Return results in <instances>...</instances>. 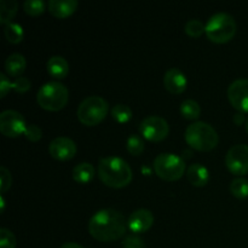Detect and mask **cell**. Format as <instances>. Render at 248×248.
Wrapping results in <instances>:
<instances>
[{"mask_svg":"<svg viewBox=\"0 0 248 248\" xmlns=\"http://www.w3.org/2000/svg\"><path fill=\"white\" fill-rule=\"evenodd\" d=\"M125 217L119 211L104 208L91 217L89 222V232L93 239L102 242H110L120 239L126 232Z\"/></svg>","mask_w":248,"mask_h":248,"instance_id":"6da1fadb","label":"cell"},{"mask_svg":"<svg viewBox=\"0 0 248 248\" xmlns=\"http://www.w3.org/2000/svg\"><path fill=\"white\" fill-rule=\"evenodd\" d=\"M98 177L110 188H124L132 181V170L121 157H102L98 162Z\"/></svg>","mask_w":248,"mask_h":248,"instance_id":"7a4b0ae2","label":"cell"},{"mask_svg":"<svg viewBox=\"0 0 248 248\" xmlns=\"http://www.w3.org/2000/svg\"><path fill=\"white\" fill-rule=\"evenodd\" d=\"M186 140L191 148L200 152H210L215 149L219 142L217 131L205 121H196L186 130Z\"/></svg>","mask_w":248,"mask_h":248,"instance_id":"3957f363","label":"cell"},{"mask_svg":"<svg viewBox=\"0 0 248 248\" xmlns=\"http://www.w3.org/2000/svg\"><path fill=\"white\" fill-rule=\"evenodd\" d=\"M236 28V22L232 15L227 12H218L210 17L206 23L205 33L213 43L223 44L234 38Z\"/></svg>","mask_w":248,"mask_h":248,"instance_id":"277c9868","label":"cell"},{"mask_svg":"<svg viewBox=\"0 0 248 248\" xmlns=\"http://www.w3.org/2000/svg\"><path fill=\"white\" fill-rule=\"evenodd\" d=\"M69 99V91L60 81H48L39 89L36 101L45 110L57 111L64 108Z\"/></svg>","mask_w":248,"mask_h":248,"instance_id":"5b68a950","label":"cell"},{"mask_svg":"<svg viewBox=\"0 0 248 248\" xmlns=\"http://www.w3.org/2000/svg\"><path fill=\"white\" fill-rule=\"evenodd\" d=\"M108 113V102L99 96L86 97L78 107V119L86 126L101 123Z\"/></svg>","mask_w":248,"mask_h":248,"instance_id":"8992f818","label":"cell"},{"mask_svg":"<svg viewBox=\"0 0 248 248\" xmlns=\"http://www.w3.org/2000/svg\"><path fill=\"white\" fill-rule=\"evenodd\" d=\"M154 169L160 178L167 182H173L184 174L186 162L178 155L172 153H161L155 157Z\"/></svg>","mask_w":248,"mask_h":248,"instance_id":"52a82bcc","label":"cell"},{"mask_svg":"<svg viewBox=\"0 0 248 248\" xmlns=\"http://www.w3.org/2000/svg\"><path fill=\"white\" fill-rule=\"evenodd\" d=\"M140 133L152 142H160L169 136L170 127L164 118L157 115H150L143 119L140 125Z\"/></svg>","mask_w":248,"mask_h":248,"instance_id":"ba28073f","label":"cell"},{"mask_svg":"<svg viewBox=\"0 0 248 248\" xmlns=\"http://www.w3.org/2000/svg\"><path fill=\"white\" fill-rule=\"evenodd\" d=\"M26 119L19 111L7 109L0 114V132L6 137H18L27 128Z\"/></svg>","mask_w":248,"mask_h":248,"instance_id":"9c48e42d","label":"cell"},{"mask_svg":"<svg viewBox=\"0 0 248 248\" xmlns=\"http://www.w3.org/2000/svg\"><path fill=\"white\" fill-rule=\"evenodd\" d=\"M225 165L234 174L248 173V145H232L225 155Z\"/></svg>","mask_w":248,"mask_h":248,"instance_id":"30bf717a","label":"cell"},{"mask_svg":"<svg viewBox=\"0 0 248 248\" xmlns=\"http://www.w3.org/2000/svg\"><path fill=\"white\" fill-rule=\"evenodd\" d=\"M228 98L241 113L248 111V79H236L228 87Z\"/></svg>","mask_w":248,"mask_h":248,"instance_id":"8fae6325","label":"cell"},{"mask_svg":"<svg viewBox=\"0 0 248 248\" xmlns=\"http://www.w3.org/2000/svg\"><path fill=\"white\" fill-rule=\"evenodd\" d=\"M48 153L53 159L65 161L74 157L77 154V144L68 137H56L48 145Z\"/></svg>","mask_w":248,"mask_h":248,"instance_id":"7c38bea8","label":"cell"},{"mask_svg":"<svg viewBox=\"0 0 248 248\" xmlns=\"http://www.w3.org/2000/svg\"><path fill=\"white\" fill-rule=\"evenodd\" d=\"M154 223V215L147 208H140L131 213L127 219V227L136 234L145 232Z\"/></svg>","mask_w":248,"mask_h":248,"instance_id":"4fadbf2b","label":"cell"},{"mask_svg":"<svg viewBox=\"0 0 248 248\" xmlns=\"http://www.w3.org/2000/svg\"><path fill=\"white\" fill-rule=\"evenodd\" d=\"M164 85L165 89L171 93L179 94L186 91L188 80L186 74L178 68H171L167 70L164 75Z\"/></svg>","mask_w":248,"mask_h":248,"instance_id":"5bb4252c","label":"cell"},{"mask_svg":"<svg viewBox=\"0 0 248 248\" xmlns=\"http://www.w3.org/2000/svg\"><path fill=\"white\" fill-rule=\"evenodd\" d=\"M79 2L77 0H50L48 11L58 18H65L77 10Z\"/></svg>","mask_w":248,"mask_h":248,"instance_id":"9a60e30c","label":"cell"},{"mask_svg":"<svg viewBox=\"0 0 248 248\" xmlns=\"http://www.w3.org/2000/svg\"><path fill=\"white\" fill-rule=\"evenodd\" d=\"M46 68H47L48 74L55 79H63L67 77L68 72H69V64L62 56H52L48 58Z\"/></svg>","mask_w":248,"mask_h":248,"instance_id":"2e32d148","label":"cell"},{"mask_svg":"<svg viewBox=\"0 0 248 248\" xmlns=\"http://www.w3.org/2000/svg\"><path fill=\"white\" fill-rule=\"evenodd\" d=\"M186 177L193 186H203L207 184L208 179H210V173L203 165L193 164L189 166L188 171H186Z\"/></svg>","mask_w":248,"mask_h":248,"instance_id":"e0dca14e","label":"cell"},{"mask_svg":"<svg viewBox=\"0 0 248 248\" xmlns=\"http://www.w3.org/2000/svg\"><path fill=\"white\" fill-rule=\"evenodd\" d=\"M27 61L21 53H11L5 61V69L6 73L11 77H21L22 73L26 70Z\"/></svg>","mask_w":248,"mask_h":248,"instance_id":"ac0fdd59","label":"cell"},{"mask_svg":"<svg viewBox=\"0 0 248 248\" xmlns=\"http://www.w3.org/2000/svg\"><path fill=\"white\" fill-rule=\"evenodd\" d=\"M94 173H96V171H94L93 165L90 164V162H80L73 170V178L78 183L85 184L93 179Z\"/></svg>","mask_w":248,"mask_h":248,"instance_id":"d6986e66","label":"cell"},{"mask_svg":"<svg viewBox=\"0 0 248 248\" xmlns=\"http://www.w3.org/2000/svg\"><path fill=\"white\" fill-rule=\"evenodd\" d=\"M18 4L16 0H0V23L9 24L17 14Z\"/></svg>","mask_w":248,"mask_h":248,"instance_id":"ffe728a7","label":"cell"},{"mask_svg":"<svg viewBox=\"0 0 248 248\" xmlns=\"http://www.w3.org/2000/svg\"><path fill=\"white\" fill-rule=\"evenodd\" d=\"M181 114L188 120H195L200 116L201 108L194 99H186L181 104Z\"/></svg>","mask_w":248,"mask_h":248,"instance_id":"44dd1931","label":"cell"},{"mask_svg":"<svg viewBox=\"0 0 248 248\" xmlns=\"http://www.w3.org/2000/svg\"><path fill=\"white\" fill-rule=\"evenodd\" d=\"M230 193L239 199H245L248 196V181L244 177H237L230 183Z\"/></svg>","mask_w":248,"mask_h":248,"instance_id":"7402d4cb","label":"cell"},{"mask_svg":"<svg viewBox=\"0 0 248 248\" xmlns=\"http://www.w3.org/2000/svg\"><path fill=\"white\" fill-rule=\"evenodd\" d=\"M4 34H5V38L7 39V41L11 44L21 43L24 35L22 27L19 26L18 23H12V22L5 26Z\"/></svg>","mask_w":248,"mask_h":248,"instance_id":"603a6c76","label":"cell"},{"mask_svg":"<svg viewBox=\"0 0 248 248\" xmlns=\"http://www.w3.org/2000/svg\"><path fill=\"white\" fill-rule=\"evenodd\" d=\"M111 116L114 118V120H116L118 123H127L132 118V110L126 104H116L111 109Z\"/></svg>","mask_w":248,"mask_h":248,"instance_id":"cb8c5ba5","label":"cell"},{"mask_svg":"<svg viewBox=\"0 0 248 248\" xmlns=\"http://www.w3.org/2000/svg\"><path fill=\"white\" fill-rule=\"evenodd\" d=\"M126 148L130 154L138 156L144 152V140L137 135H130L126 142Z\"/></svg>","mask_w":248,"mask_h":248,"instance_id":"d4e9b609","label":"cell"},{"mask_svg":"<svg viewBox=\"0 0 248 248\" xmlns=\"http://www.w3.org/2000/svg\"><path fill=\"white\" fill-rule=\"evenodd\" d=\"M206 29V24H203L200 19H189L184 26V31L188 35L193 36V38H199L202 35V33Z\"/></svg>","mask_w":248,"mask_h":248,"instance_id":"484cf974","label":"cell"},{"mask_svg":"<svg viewBox=\"0 0 248 248\" xmlns=\"http://www.w3.org/2000/svg\"><path fill=\"white\" fill-rule=\"evenodd\" d=\"M45 2L43 0H26L23 4L24 11L31 16H39L45 11Z\"/></svg>","mask_w":248,"mask_h":248,"instance_id":"4316f807","label":"cell"},{"mask_svg":"<svg viewBox=\"0 0 248 248\" xmlns=\"http://www.w3.org/2000/svg\"><path fill=\"white\" fill-rule=\"evenodd\" d=\"M17 240L14 232L6 228L0 229V248H16Z\"/></svg>","mask_w":248,"mask_h":248,"instance_id":"83f0119b","label":"cell"},{"mask_svg":"<svg viewBox=\"0 0 248 248\" xmlns=\"http://www.w3.org/2000/svg\"><path fill=\"white\" fill-rule=\"evenodd\" d=\"M12 89L18 93H24L31 89V81L28 78L18 77L15 79V81H12Z\"/></svg>","mask_w":248,"mask_h":248,"instance_id":"f1b7e54d","label":"cell"},{"mask_svg":"<svg viewBox=\"0 0 248 248\" xmlns=\"http://www.w3.org/2000/svg\"><path fill=\"white\" fill-rule=\"evenodd\" d=\"M123 248H145V244L137 235H128L124 239Z\"/></svg>","mask_w":248,"mask_h":248,"instance_id":"f546056e","label":"cell"},{"mask_svg":"<svg viewBox=\"0 0 248 248\" xmlns=\"http://www.w3.org/2000/svg\"><path fill=\"white\" fill-rule=\"evenodd\" d=\"M24 136H26L27 140H29L31 142H38L39 140H41V136H43V131L39 126L36 125H28L27 126L26 131H24Z\"/></svg>","mask_w":248,"mask_h":248,"instance_id":"4dcf8cb0","label":"cell"},{"mask_svg":"<svg viewBox=\"0 0 248 248\" xmlns=\"http://www.w3.org/2000/svg\"><path fill=\"white\" fill-rule=\"evenodd\" d=\"M0 181H1V184H0V189H1V193H5L7 189H10L11 186V173H10L9 170L5 166L0 167Z\"/></svg>","mask_w":248,"mask_h":248,"instance_id":"1f68e13d","label":"cell"},{"mask_svg":"<svg viewBox=\"0 0 248 248\" xmlns=\"http://www.w3.org/2000/svg\"><path fill=\"white\" fill-rule=\"evenodd\" d=\"M12 89V82L7 79L6 75L4 73L0 74V97L4 98L6 96L7 92Z\"/></svg>","mask_w":248,"mask_h":248,"instance_id":"d6a6232c","label":"cell"},{"mask_svg":"<svg viewBox=\"0 0 248 248\" xmlns=\"http://www.w3.org/2000/svg\"><path fill=\"white\" fill-rule=\"evenodd\" d=\"M234 123L236 125H242L245 123V116L242 113H237L234 115Z\"/></svg>","mask_w":248,"mask_h":248,"instance_id":"836d02e7","label":"cell"},{"mask_svg":"<svg viewBox=\"0 0 248 248\" xmlns=\"http://www.w3.org/2000/svg\"><path fill=\"white\" fill-rule=\"evenodd\" d=\"M60 248H84L81 245H78L75 242H67V244L62 245Z\"/></svg>","mask_w":248,"mask_h":248,"instance_id":"e575fe53","label":"cell"},{"mask_svg":"<svg viewBox=\"0 0 248 248\" xmlns=\"http://www.w3.org/2000/svg\"><path fill=\"white\" fill-rule=\"evenodd\" d=\"M0 201H1V212H4V208H5V200H4V196L1 195L0 198Z\"/></svg>","mask_w":248,"mask_h":248,"instance_id":"d590c367","label":"cell"},{"mask_svg":"<svg viewBox=\"0 0 248 248\" xmlns=\"http://www.w3.org/2000/svg\"><path fill=\"white\" fill-rule=\"evenodd\" d=\"M246 131H247V133H248V119L246 120Z\"/></svg>","mask_w":248,"mask_h":248,"instance_id":"8d00e7d4","label":"cell"}]
</instances>
